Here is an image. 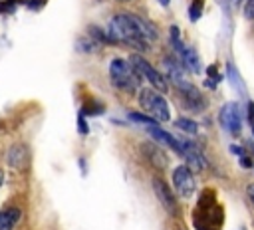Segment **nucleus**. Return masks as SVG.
Instances as JSON below:
<instances>
[{"label": "nucleus", "mask_w": 254, "mask_h": 230, "mask_svg": "<svg viewBox=\"0 0 254 230\" xmlns=\"http://www.w3.org/2000/svg\"><path fill=\"white\" fill-rule=\"evenodd\" d=\"M109 77L113 81L115 87L123 89V91H135L139 87L141 76L139 72L123 58H115L109 64Z\"/></svg>", "instance_id": "obj_3"}, {"label": "nucleus", "mask_w": 254, "mask_h": 230, "mask_svg": "<svg viewBox=\"0 0 254 230\" xmlns=\"http://www.w3.org/2000/svg\"><path fill=\"white\" fill-rule=\"evenodd\" d=\"M246 119H248V125L254 133V101H248V109H246Z\"/></svg>", "instance_id": "obj_20"}, {"label": "nucleus", "mask_w": 254, "mask_h": 230, "mask_svg": "<svg viewBox=\"0 0 254 230\" xmlns=\"http://www.w3.org/2000/svg\"><path fill=\"white\" fill-rule=\"evenodd\" d=\"M143 153H145V157H147L155 167H159V169H165V167L169 165L167 155L161 151V147H157V145H153V143H145V145H143Z\"/></svg>", "instance_id": "obj_12"}, {"label": "nucleus", "mask_w": 254, "mask_h": 230, "mask_svg": "<svg viewBox=\"0 0 254 230\" xmlns=\"http://www.w3.org/2000/svg\"><path fill=\"white\" fill-rule=\"evenodd\" d=\"M244 16L248 20H254V0H248L246 6H244Z\"/></svg>", "instance_id": "obj_21"}, {"label": "nucleus", "mask_w": 254, "mask_h": 230, "mask_svg": "<svg viewBox=\"0 0 254 230\" xmlns=\"http://www.w3.org/2000/svg\"><path fill=\"white\" fill-rule=\"evenodd\" d=\"M109 32L113 40H119L135 50H147L151 40H157L159 32L153 24L145 22L139 16L133 14H117L109 22Z\"/></svg>", "instance_id": "obj_1"}, {"label": "nucleus", "mask_w": 254, "mask_h": 230, "mask_svg": "<svg viewBox=\"0 0 254 230\" xmlns=\"http://www.w3.org/2000/svg\"><path fill=\"white\" fill-rule=\"evenodd\" d=\"M6 159H8L10 167L22 171L28 165V149H26V145H14V147H10Z\"/></svg>", "instance_id": "obj_11"}, {"label": "nucleus", "mask_w": 254, "mask_h": 230, "mask_svg": "<svg viewBox=\"0 0 254 230\" xmlns=\"http://www.w3.org/2000/svg\"><path fill=\"white\" fill-rule=\"evenodd\" d=\"M175 125H177V129H181V131H185V133H197V131H199L197 121H193V119H189V117H179V119L175 121Z\"/></svg>", "instance_id": "obj_15"}, {"label": "nucleus", "mask_w": 254, "mask_h": 230, "mask_svg": "<svg viewBox=\"0 0 254 230\" xmlns=\"http://www.w3.org/2000/svg\"><path fill=\"white\" fill-rule=\"evenodd\" d=\"M153 191H155L159 202L163 204V208L167 212H171V214H177L179 204H177V198H175L173 191L169 189V185L165 181H161V179H153Z\"/></svg>", "instance_id": "obj_9"}, {"label": "nucleus", "mask_w": 254, "mask_h": 230, "mask_svg": "<svg viewBox=\"0 0 254 230\" xmlns=\"http://www.w3.org/2000/svg\"><path fill=\"white\" fill-rule=\"evenodd\" d=\"M220 125L228 133H232V135H238L240 133V129H242V115H240L238 103L230 101V103H226L220 109Z\"/></svg>", "instance_id": "obj_8"}, {"label": "nucleus", "mask_w": 254, "mask_h": 230, "mask_svg": "<svg viewBox=\"0 0 254 230\" xmlns=\"http://www.w3.org/2000/svg\"><path fill=\"white\" fill-rule=\"evenodd\" d=\"M175 85H177V89H179L181 103H183L185 107H189L191 111H203V109L207 107L205 95H203L193 83H189V81H185V79H179V81H175Z\"/></svg>", "instance_id": "obj_6"}, {"label": "nucleus", "mask_w": 254, "mask_h": 230, "mask_svg": "<svg viewBox=\"0 0 254 230\" xmlns=\"http://www.w3.org/2000/svg\"><path fill=\"white\" fill-rule=\"evenodd\" d=\"M129 119L131 121H137V123H145V125H155L157 121L153 117H149V115H143V113H129Z\"/></svg>", "instance_id": "obj_18"}, {"label": "nucleus", "mask_w": 254, "mask_h": 230, "mask_svg": "<svg viewBox=\"0 0 254 230\" xmlns=\"http://www.w3.org/2000/svg\"><path fill=\"white\" fill-rule=\"evenodd\" d=\"M78 50L80 52H95L97 50V44L93 42V40H89V38H82V40H78Z\"/></svg>", "instance_id": "obj_17"}, {"label": "nucleus", "mask_w": 254, "mask_h": 230, "mask_svg": "<svg viewBox=\"0 0 254 230\" xmlns=\"http://www.w3.org/2000/svg\"><path fill=\"white\" fill-rule=\"evenodd\" d=\"M207 72H209V76H216V68H214V66H211Z\"/></svg>", "instance_id": "obj_24"}, {"label": "nucleus", "mask_w": 254, "mask_h": 230, "mask_svg": "<svg viewBox=\"0 0 254 230\" xmlns=\"http://www.w3.org/2000/svg\"><path fill=\"white\" fill-rule=\"evenodd\" d=\"M173 185H175L177 194L183 198H191L195 194L197 183H195V177H193V171L189 169V165H181L173 171Z\"/></svg>", "instance_id": "obj_7"}, {"label": "nucleus", "mask_w": 254, "mask_h": 230, "mask_svg": "<svg viewBox=\"0 0 254 230\" xmlns=\"http://www.w3.org/2000/svg\"><path fill=\"white\" fill-rule=\"evenodd\" d=\"M18 220H20V210L18 208L2 210V212H0V230H12Z\"/></svg>", "instance_id": "obj_13"}, {"label": "nucleus", "mask_w": 254, "mask_h": 230, "mask_svg": "<svg viewBox=\"0 0 254 230\" xmlns=\"http://www.w3.org/2000/svg\"><path fill=\"white\" fill-rule=\"evenodd\" d=\"M246 194H248V198H250V202L254 204V185H248V189H246Z\"/></svg>", "instance_id": "obj_23"}, {"label": "nucleus", "mask_w": 254, "mask_h": 230, "mask_svg": "<svg viewBox=\"0 0 254 230\" xmlns=\"http://www.w3.org/2000/svg\"><path fill=\"white\" fill-rule=\"evenodd\" d=\"M149 133H151L159 143H163L165 147H171L173 151H177V153H181V155H183V145H181V141H179V139H175L171 133L163 131L157 123H155V125H149Z\"/></svg>", "instance_id": "obj_10"}, {"label": "nucleus", "mask_w": 254, "mask_h": 230, "mask_svg": "<svg viewBox=\"0 0 254 230\" xmlns=\"http://www.w3.org/2000/svg\"><path fill=\"white\" fill-rule=\"evenodd\" d=\"M139 105L155 121H169L171 119V109H169L167 99L159 91H155L153 87H145L139 91Z\"/></svg>", "instance_id": "obj_4"}, {"label": "nucleus", "mask_w": 254, "mask_h": 230, "mask_svg": "<svg viewBox=\"0 0 254 230\" xmlns=\"http://www.w3.org/2000/svg\"><path fill=\"white\" fill-rule=\"evenodd\" d=\"M78 127H80V133H82V135H87L89 127H87V123H85V119H84V115H80V119H78Z\"/></svg>", "instance_id": "obj_22"}, {"label": "nucleus", "mask_w": 254, "mask_h": 230, "mask_svg": "<svg viewBox=\"0 0 254 230\" xmlns=\"http://www.w3.org/2000/svg\"><path fill=\"white\" fill-rule=\"evenodd\" d=\"M2 183H4V171L0 169V187H2Z\"/></svg>", "instance_id": "obj_25"}, {"label": "nucleus", "mask_w": 254, "mask_h": 230, "mask_svg": "<svg viewBox=\"0 0 254 230\" xmlns=\"http://www.w3.org/2000/svg\"><path fill=\"white\" fill-rule=\"evenodd\" d=\"M129 64L139 72V76H143L149 83H151V87L155 89V91H159V93H163V91H167L169 89V83H167V79L143 58V56H139V54H133L131 58H129Z\"/></svg>", "instance_id": "obj_5"}, {"label": "nucleus", "mask_w": 254, "mask_h": 230, "mask_svg": "<svg viewBox=\"0 0 254 230\" xmlns=\"http://www.w3.org/2000/svg\"><path fill=\"white\" fill-rule=\"evenodd\" d=\"M228 2H230V4H232V6H238V4H240V2H242V0H228Z\"/></svg>", "instance_id": "obj_26"}, {"label": "nucleus", "mask_w": 254, "mask_h": 230, "mask_svg": "<svg viewBox=\"0 0 254 230\" xmlns=\"http://www.w3.org/2000/svg\"><path fill=\"white\" fill-rule=\"evenodd\" d=\"M123 2H129V0H123Z\"/></svg>", "instance_id": "obj_28"}, {"label": "nucleus", "mask_w": 254, "mask_h": 230, "mask_svg": "<svg viewBox=\"0 0 254 230\" xmlns=\"http://www.w3.org/2000/svg\"><path fill=\"white\" fill-rule=\"evenodd\" d=\"M169 2H171V0H161V4H165V6H167Z\"/></svg>", "instance_id": "obj_27"}, {"label": "nucleus", "mask_w": 254, "mask_h": 230, "mask_svg": "<svg viewBox=\"0 0 254 230\" xmlns=\"http://www.w3.org/2000/svg\"><path fill=\"white\" fill-rule=\"evenodd\" d=\"M171 44H173V48L181 54L183 50H185V46H183V42H181V34H179V28L177 26H171Z\"/></svg>", "instance_id": "obj_16"}, {"label": "nucleus", "mask_w": 254, "mask_h": 230, "mask_svg": "<svg viewBox=\"0 0 254 230\" xmlns=\"http://www.w3.org/2000/svg\"><path fill=\"white\" fill-rule=\"evenodd\" d=\"M181 58H183V64L191 70V72H195V74H199L201 70H203V64H201V58H199V54L193 50V48H185L181 54H179Z\"/></svg>", "instance_id": "obj_14"}, {"label": "nucleus", "mask_w": 254, "mask_h": 230, "mask_svg": "<svg viewBox=\"0 0 254 230\" xmlns=\"http://www.w3.org/2000/svg\"><path fill=\"white\" fill-rule=\"evenodd\" d=\"M201 14H203V0H195V2L191 4L189 16H191V20H193V22H197V20L201 18Z\"/></svg>", "instance_id": "obj_19"}, {"label": "nucleus", "mask_w": 254, "mask_h": 230, "mask_svg": "<svg viewBox=\"0 0 254 230\" xmlns=\"http://www.w3.org/2000/svg\"><path fill=\"white\" fill-rule=\"evenodd\" d=\"M224 222L222 206L216 202V192L212 189L203 191L199 196V204L193 214V224L197 230H220Z\"/></svg>", "instance_id": "obj_2"}]
</instances>
